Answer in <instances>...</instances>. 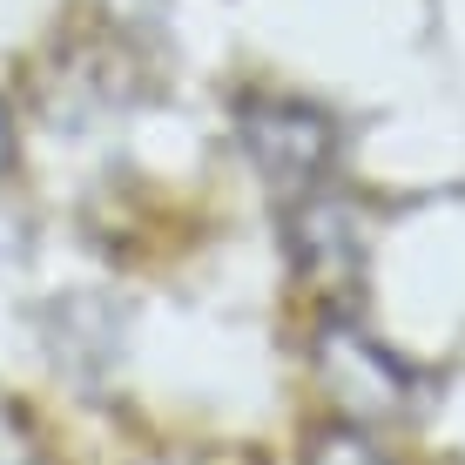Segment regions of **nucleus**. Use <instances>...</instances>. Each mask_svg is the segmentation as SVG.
Here are the masks:
<instances>
[{"label":"nucleus","mask_w":465,"mask_h":465,"mask_svg":"<svg viewBox=\"0 0 465 465\" xmlns=\"http://www.w3.org/2000/svg\"><path fill=\"white\" fill-rule=\"evenodd\" d=\"M243 149L270 183H311L331 155V122L303 102H243Z\"/></svg>","instance_id":"obj_1"},{"label":"nucleus","mask_w":465,"mask_h":465,"mask_svg":"<svg viewBox=\"0 0 465 465\" xmlns=\"http://www.w3.org/2000/svg\"><path fill=\"white\" fill-rule=\"evenodd\" d=\"M0 465H41V445H35V431H27L21 419H14L7 405H0Z\"/></svg>","instance_id":"obj_2"},{"label":"nucleus","mask_w":465,"mask_h":465,"mask_svg":"<svg viewBox=\"0 0 465 465\" xmlns=\"http://www.w3.org/2000/svg\"><path fill=\"white\" fill-rule=\"evenodd\" d=\"M14 169V115H7V102H0V175Z\"/></svg>","instance_id":"obj_3"}]
</instances>
